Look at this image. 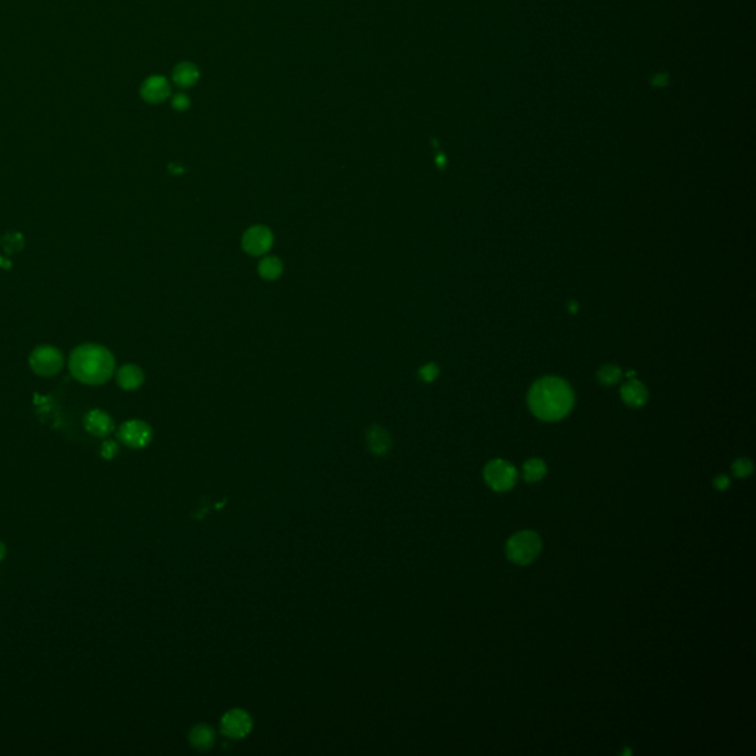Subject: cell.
<instances>
[{
  "instance_id": "cell-18",
  "label": "cell",
  "mask_w": 756,
  "mask_h": 756,
  "mask_svg": "<svg viewBox=\"0 0 756 756\" xmlns=\"http://www.w3.org/2000/svg\"><path fill=\"white\" fill-rule=\"evenodd\" d=\"M0 243H2L4 250L9 254L18 253L24 247V238L19 232H8L2 240H0Z\"/></svg>"
},
{
  "instance_id": "cell-23",
  "label": "cell",
  "mask_w": 756,
  "mask_h": 756,
  "mask_svg": "<svg viewBox=\"0 0 756 756\" xmlns=\"http://www.w3.org/2000/svg\"><path fill=\"white\" fill-rule=\"evenodd\" d=\"M171 105H173V108H175V110L183 111L189 106V98L186 95H183V94H178V95L173 96Z\"/></svg>"
},
{
  "instance_id": "cell-12",
  "label": "cell",
  "mask_w": 756,
  "mask_h": 756,
  "mask_svg": "<svg viewBox=\"0 0 756 756\" xmlns=\"http://www.w3.org/2000/svg\"><path fill=\"white\" fill-rule=\"evenodd\" d=\"M189 743L200 752L210 750L216 743V731L206 724L193 725L189 731Z\"/></svg>"
},
{
  "instance_id": "cell-9",
  "label": "cell",
  "mask_w": 756,
  "mask_h": 756,
  "mask_svg": "<svg viewBox=\"0 0 756 756\" xmlns=\"http://www.w3.org/2000/svg\"><path fill=\"white\" fill-rule=\"evenodd\" d=\"M170 95V84L163 76H153L143 81L141 96L148 104H160Z\"/></svg>"
},
{
  "instance_id": "cell-8",
  "label": "cell",
  "mask_w": 756,
  "mask_h": 756,
  "mask_svg": "<svg viewBox=\"0 0 756 756\" xmlns=\"http://www.w3.org/2000/svg\"><path fill=\"white\" fill-rule=\"evenodd\" d=\"M273 243L272 232L265 226H253L243 236V248L251 256L266 254Z\"/></svg>"
},
{
  "instance_id": "cell-21",
  "label": "cell",
  "mask_w": 756,
  "mask_h": 756,
  "mask_svg": "<svg viewBox=\"0 0 756 756\" xmlns=\"http://www.w3.org/2000/svg\"><path fill=\"white\" fill-rule=\"evenodd\" d=\"M120 452V448L117 445V442L114 440H104L102 445H101V457L106 461L110 460H114Z\"/></svg>"
},
{
  "instance_id": "cell-3",
  "label": "cell",
  "mask_w": 756,
  "mask_h": 756,
  "mask_svg": "<svg viewBox=\"0 0 756 756\" xmlns=\"http://www.w3.org/2000/svg\"><path fill=\"white\" fill-rule=\"evenodd\" d=\"M543 550L541 538L532 530H523L513 535L505 547L510 561L518 566H526L535 561Z\"/></svg>"
},
{
  "instance_id": "cell-5",
  "label": "cell",
  "mask_w": 756,
  "mask_h": 756,
  "mask_svg": "<svg viewBox=\"0 0 756 756\" xmlns=\"http://www.w3.org/2000/svg\"><path fill=\"white\" fill-rule=\"evenodd\" d=\"M64 365V358L61 352L52 346H40L33 351L30 356L31 370L41 377H52L58 374Z\"/></svg>"
},
{
  "instance_id": "cell-17",
  "label": "cell",
  "mask_w": 756,
  "mask_h": 756,
  "mask_svg": "<svg viewBox=\"0 0 756 756\" xmlns=\"http://www.w3.org/2000/svg\"><path fill=\"white\" fill-rule=\"evenodd\" d=\"M545 474H547V465L543 460H539V458L528 460L523 465V476L526 482H539L541 479H544Z\"/></svg>"
},
{
  "instance_id": "cell-2",
  "label": "cell",
  "mask_w": 756,
  "mask_h": 756,
  "mask_svg": "<svg viewBox=\"0 0 756 756\" xmlns=\"http://www.w3.org/2000/svg\"><path fill=\"white\" fill-rule=\"evenodd\" d=\"M114 356L99 344H83L70 356V371L84 384H102L114 373Z\"/></svg>"
},
{
  "instance_id": "cell-15",
  "label": "cell",
  "mask_w": 756,
  "mask_h": 756,
  "mask_svg": "<svg viewBox=\"0 0 756 756\" xmlns=\"http://www.w3.org/2000/svg\"><path fill=\"white\" fill-rule=\"evenodd\" d=\"M198 69L191 62H181L175 69V71H173V81L181 86V88H191V86L198 81Z\"/></svg>"
},
{
  "instance_id": "cell-6",
  "label": "cell",
  "mask_w": 756,
  "mask_h": 756,
  "mask_svg": "<svg viewBox=\"0 0 756 756\" xmlns=\"http://www.w3.org/2000/svg\"><path fill=\"white\" fill-rule=\"evenodd\" d=\"M253 730V718L244 709H231L222 717L221 731L223 736L232 740L247 737Z\"/></svg>"
},
{
  "instance_id": "cell-11",
  "label": "cell",
  "mask_w": 756,
  "mask_h": 756,
  "mask_svg": "<svg viewBox=\"0 0 756 756\" xmlns=\"http://www.w3.org/2000/svg\"><path fill=\"white\" fill-rule=\"evenodd\" d=\"M366 443L371 453L377 457L387 455L392 449V438L387 431L380 425H373L366 431Z\"/></svg>"
},
{
  "instance_id": "cell-24",
  "label": "cell",
  "mask_w": 756,
  "mask_h": 756,
  "mask_svg": "<svg viewBox=\"0 0 756 756\" xmlns=\"http://www.w3.org/2000/svg\"><path fill=\"white\" fill-rule=\"evenodd\" d=\"M714 486L715 489L718 490H725L728 486H730V479L727 476H718L715 480H714Z\"/></svg>"
},
{
  "instance_id": "cell-26",
  "label": "cell",
  "mask_w": 756,
  "mask_h": 756,
  "mask_svg": "<svg viewBox=\"0 0 756 756\" xmlns=\"http://www.w3.org/2000/svg\"><path fill=\"white\" fill-rule=\"evenodd\" d=\"M0 265H4V268H9L11 266V263L6 262L5 258H2V257H0Z\"/></svg>"
},
{
  "instance_id": "cell-10",
  "label": "cell",
  "mask_w": 756,
  "mask_h": 756,
  "mask_svg": "<svg viewBox=\"0 0 756 756\" xmlns=\"http://www.w3.org/2000/svg\"><path fill=\"white\" fill-rule=\"evenodd\" d=\"M84 428L95 438H106L114 430V421L101 409H92L84 417Z\"/></svg>"
},
{
  "instance_id": "cell-14",
  "label": "cell",
  "mask_w": 756,
  "mask_h": 756,
  "mask_svg": "<svg viewBox=\"0 0 756 756\" xmlns=\"http://www.w3.org/2000/svg\"><path fill=\"white\" fill-rule=\"evenodd\" d=\"M620 393L623 402L632 408H640L647 400V390L640 381H630L623 384Z\"/></svg>"
},
{
  "instance_id": "cell-22",
  "label": "cell",
  "mask_w": 756,
  "mask_h": 756,
  "mask_svg": "<svg viewBox=\"0 0 756 756\" xmlns=\"http://www.w3.org/2000/svg\"><path fill=\"white\" fill-rule=\"evenodd\" d=\"M438 376H439V368L435 363H428L424 366V368L420 370V377L424 381H433Z\"/></svg>"
},
{
  "instance_id": "cell-25",
  "label": "cell",
  "mask_w": 756,
  "mask_h": 756,
  "mask_svg": "<svg viewBox=\"0 0 756 756\" xmlns=\"http://www.w3.org/2000/svg\"><path fill=\"white\" fill-rule=\"evenodd\" d=\"M5 557H6V545L0 541V563L5 560Z\"/></svg>"
},
{
  "instance_id": "cell-20",
  "label": "cell",
  "mask_w": 756,
  "mask_h": 756,
  "mask_svg": "<svg viewBox=\"0 0 756 756\" xmlns=\"http://www.w3.org/2000/svg\"><path fill=\"white\" fill-rule=\"evenodd\" d=\"M731 470H732L734 476L743 479V478L750 476L752 471H753V464H752V461L749 458H740V460L732 463Z\"/></svg>"
},
{
  "instance_id": "cell-4",
  "label": "cell",
  "mask_w": 756,
  "mask_h": 756,
  "mask_svg": "<svg viewBox=\"0 0 756 756\" xmlns=\"http://www.w3.org/2000/svg\"><path fill=\"white\" fill-rule=\"evenodd\" d=\"M518 479L517 468L505 460H493L485 467V480L496 492H507Z\"/></svg>"
},
{
  "instance_id": "cell-16",
  "label": "cell",
  "mask_w": 756,
  "mask_h": 756,
  "mask_svg": "<svg viewBox=\"0 0 756 756\" xmlns=\"http://www.w3.org/2000/svg\"><path fill=\"white\" fill-rule=\"evenodd\" d=\"M258 273L265 279L273 281L283 273V262H281L278 257L268 256L261 262V265H258Z\"/></svg>"
},
{
  "instance_id": "cell-19",
  "label": "cell",
  "mask_w": 756,
  "mask_h": 756,
  "mask_svg": "<svg viewBox=\"0 0 756 756\" xmlns=\"http://www.w3.org/2000/svg\"><path fill=\"white\" fill-rule=\"evenodd\" d=\"M620 376H622L620 370L615 365H606V366H603V368L598 371V380L604 385H612V384L618 383Z\"/></svg>"
},
{
  "instance_id": "cell-7",
  "label": "cell",
  "mask_w": 756,
  "mask_h": 756,
  "mask_svg": "<svg viewBox=\"0 0 756 756\" xmlns=\"http://www.w3.org/2000/svg\"><path fill=\"white\" fill-rule=\"evenodd\" d=\"M119 438L128 448L142 449L153 440V428L142 420H131L121 424Z\"/></svg>"
},
{
  "instance_id": "cell-1",
  "label": "cell",
  "mask_w": 756,
  "mask_h": 756,
  "mask_svg": "<svg viewBox=\"0 0 756 756\" xmlns=\"http://www.w3.org/2000/svg\"><path fill=\"white\" fill-rule=\"evenodd\" d=\"M530 411L544 421L565 418L573 406V393L569 384L560 378L547 377L536 381L529 392Z\"/></svg>"
},
{
  "instance_id": "cell-13",
  "label": "cell",
  "mask_w": 756,
  "mask_h": 756,
  "mask_svg": "<svg viewBox=\"0 0 756 756\" xmlns=\"http://www.w3.org/2000/svg\"><path fill=\"white\" fill-rule=\"evenodd\" d=\"M117 381L124 390H135L143 383V373L136 365H124L119 370Z\"/></svg>"
}]
</instances>
